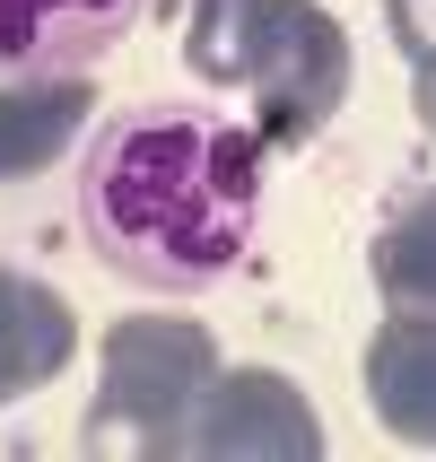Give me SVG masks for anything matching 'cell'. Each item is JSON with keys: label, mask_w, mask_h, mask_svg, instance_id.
<instances>
[{"label": "cell", "mask_w": 436, "mask_h": 462, "mask_svg": "<svg viewBox=\"0 0 436 462\" xmlns=\"http://www.w3.org/2000/svg\"><path fill=\"white\" fill-rule=\"evenodd\" d=\"M262 227V131L201 105H131L88 140L79 236L131 288H227Z\"/></svg>", "instance_id": "cell-1"}, {"label": "cell", "mask_w": 436, "mask_h": 462, "mask_svg": "<svg viewBox=\"0 0 436 462\" xmlns=\"http://www.w3.org/2000/svg\"><path fill=\"white\" fill-rule=\"evenodd\" d=\"M79 358V314L61 288H44L35 271H9L0 262V411L44 393L61 366Z\"/></svg>", "instance_id": "cell-7"}, {"label": "cell", "mask_w": 436, "mask_h": 462, "mask_svg": "<svg viewBox=\"0 0 436 462\" xmlns=\"http://www.w3.org/2000/svg\"><path fill=\"white\" fill-rule=\"evenodd\" d=\"M411 114H419V131L436 140V70H419V88H411Z\"/></svg>", "instance_id": "cell-11"}, {"label": "cell", "mask_w": 436, "mask_h": 462, "mask_svg": "<svg viewBox=\"0 0 436 462\" xmlns=\"http://www.w3.org/2000/svg\"><path fill=\"white\" fill-rule=\"evenodd\" d=\"M192 462H314L323 454V419L280 366H218L201 411L183 428Z\"/></svg>", "instance_id": "cell-4"}, {"label": "cell", "mask_w": 436, "mask_h": 462, "mask_svg": "<svg viewBox=\"0 0 436 462\" xmlns=\"http://www.w3.org/2000/svg\"><path fill=\"white\" fill-rule=\"evenodd\" d=\"M149 0H0V70H97Z\"/></svg>", "instance_id": "cell-5"}, {"label": "cell", "mask_w": 436, "mask_h": 462, "mask_svg": "<svg viewBox=\"0 0 436 462\" xmlns=\"http://www.w3.org/2000/svg\"><path fill=\"white\" fill-rule=\"evenodd\" d=\"M183 61L209 88L254 97L262 149H306L349 97V35L314 0H192Z\"/></svg>", "instance_id": "cell-2"}, {"label": "cell", "mask_w": 436, "mask_h": 462, "mask_svg": "<svg viewBox=\"0 0 436 462\" xmlns=\"http://www.w3.org/2000/svg\"><path fill=\"white\" fill-rule=\"evenodd\" d=\"M393 44L411 52V70H436V0H393Z\"/></svg>", "instance_id": "cell-10"}, {"label": "cell", "mask_w": 436, "mask_h": 462, "mask_svg": "<svg viewBox=\"0 0 436 462\" xmlns=\"http://www.w3.org/2000/svg\"><path fill=\"white\" fill-rule=\"evenodd\" d=\"M209 384H218V340H209L201 323L123 314V323L105 332V349H97V402H88L79 445H88V454L166 462V454H183V428H192Z\"/></svg>", "instance_id": "cell-3"}, {"label": "cell", "mask_w": 436, "mask_h": 462, "mask_svg": "<svg viewBox=\"0 0 436 462\" xmlns=\"http://www.w3.org/2000/svg\"><path fill=\"white\" fill-rule=\"evenodd\" d=\"M366 402L402 445H436V314H402L376 323L366 340Z\"/></svg>", "instance_id": "cell-8"}, {"label": "cell", "mask_w": 436, "mask_h": 462, "mask_svg": "<svg viewBox=\"0 0 436 462\" xmlns=\"http://www.w3.org/2000/svg\"><path fill=\"white\" fill-rule=\"evenodd\" d=\"M97 97H88V70H18L0 79V183H26L61 166L70 140L88 131Z\"/></svg>", "instance_id": "cell-6"}, {"label": "cell", "mask_w": 436, "mask_h": 462, "mask_svg": "<svg viewBox=\"0 0 436 462\" xmlns=\"http://www.w3.org/2000/svg\"><path fill=\"white\" fill-rule=\"evenodd\" d=\"M376 288L402 314H436V183H419L376 227Z\"/></svg>", "instance_id": "cell-9"}]
</instances>
